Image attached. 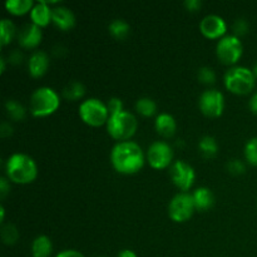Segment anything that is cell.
I'll return each instance as SVG.
<instances>
[{"label": "cell", "mask_w": 257, "mask_h": 257, "mask_svg": "<svg viewBox=\"0 0 257 257\" xmlns=\"http://www.w3.org/2000/svg\"><path fill=\"white\" fill-rule=\"evenodd\" d=\"M110 163L117 172L136 173L145 165V152L135 141H120L112 147Z\"/></svg>", "instance_id": "cell-1"}, {"label": "cell", "mask_w": 257, "mask_h": 257, "mask_svg": "<svg viewBox=\"0 0 257 257\" xmlns=\"http://www.w3.org/2000/svg\"><path fill=\"white\" fill-rule=\"evenodd\" d=\"M7 177L15 183H30L37 178L38 165L34 158L23 152L13 153L5 162Z\"/></svg>", "instance_id": "cell-2"}, {"label": "cell", "mask_w": 257, "mask_h": 257, "mask_svg": "<svg viewBox=\"0 0 257 257\" xmlns=\"http://www.w3.org/2000/svg\"><path fill=\"white\" fill-rule=\"evenodd\" d=\"M60 104V97L52 87H39L33 90L29 99L30 113L35 117H45L58 109Z\"/></svg>", "instance_id": "cell-3"}, {"label": "cell", "mask_w": 257, "mask_h": 257, "mask_svg": "<svg viewBox=\"0 0 257 257\" xmlns=\"http://www.w3.org/2000/svg\"><path fill=\"white\" fill-rule=\"evenodd\" d=\"M225 87L236 94H247L253 89L256 77L252 69L243 65H233L226 70L223 75Z\"/></svg>", "instance_id": "cell-4"}, {"label": "cell", "mask_w": 257, "mask_h": 257, "mask_svg": "<svg viewBox=\"0 0 257 257\" xmlns=\"http://www.w3.org/2000/svg\"><path fill=\"white\" fill-rule=\"evenodd\" d=\"M107 131L114 140L128 141L136 133L138 120L130 110H122L115 114H110L107 120Z\"/></svg>", "instance_id": "cell-5"}, {"label": "cell", "mask_w": 257, "mask_h": 257, "mask_svg": "<svg viewBox=\"0 0 257 257\" xmlns=\"http://www.w3.org/2000/svg\"><path fill=\"white\" fill-rule=\"evenodd\" d=\"M78 112H79V117L82 118L83 122L93 125V127H98V125H102L103 123H107L108 118H109L107 103L94 97L83 100L79 104Z\"/></svg>", "instance_id": "cell-6"}, {"label": "cell", "mask_w": 257, "mask_h": 257, "mask_svg": "<svg viewBox=\"0 0 257 257\" xmlns=\"http://www.w3.org/2000/svg\"><path fill=\"white\" fill-rule=\"evenodd\" d=\"M242 43L235 34H226L220 38L216 45L217 58L225 64H235L242 55Z\"/></svg>", "instance_id": "cell-7"}, {"label": "cell", "mask_w": 257, "mask_h": 257, "mask_svg": "<svg viewBox=\"0 0 257 257\" xmlns=\"http://www.w3.org/2000/svg\"><path fill=\"white\" fill-rule=\"evenodd\" d=\"M196 210L192 193L178 192L172 197L168 205V215L175 222H185Z\"/></svg>", "instance_id": "cell-8"}, {"label": "cell", "mask_w": 257, "mask_h": 257, "mask_svg": "<svg viewBox=\"0 0 257 257\" xmlns=\"http://www.w3.org/2000/svg\"><path fill=\"white\" fill-rule=\"evenodd\" d=\"M198 105L201 112L207 117H218L225 109V97L216 88H208L201 93Z\"/></svg>", "instance_id": "cell-9"}, {"label": "cell", "mask_w": 257, "mask_h": 257, "mask_svg": "<svg viewBox=\"0 0 257 257\" xmlns=\"http://www.w3.org/2000/svg\"><path fill=\"white\" fill-rule=\"evenodd\" d=\"M173 150L165 141H155L147 150V161L153 168H166L172 165Z\"/></svg>", "instance_id": "cell-10"}, {"label": "cell", "mask_w": 257, "mask_h": 257, "mask_svg": "<svg viewBox=\"0 0 257 257\" xmlns=\"http://www.w3.org/2000/svg\"><path fill=\"white\" fill-rule=\"evenodd\" d=\"M170 175L173 183L183 192L191 188L196 180V171L192 166L183 160H177L171 165Z\"/></svg>", "instance_id": "cell-11"}, {"label": "cell", "mask_w": 257, "mask_h": 257, "mask_svg": "<svg viewBox=\"0 0 257 257\" xmlns=\"http://www.w3.org/2000/svg\"><path fill=\"white\" fill-rule=\"evenodd\" d=\"M200 30L205 37L210 38V39L222 38L223 35H226L225 33L227 30V23L221 15L208 14L201 20Z\"/></svg>", "instance_id": "cell-12"}, {"label": "cell", "mask_w": 257, "mask_h": 257, "mask_svg": "<svg viewBox=\"0 0 257 257\" xmlns=\"http://www.w3.org/2000/svg\"><path fill=\"white\" fill-rule=\"evenodd\" d=\"M18 42L23 48H35L40 44L43 38L42 28L38 27L34 23H28L20 28L19 33L17 35Z\"/></svg>", "instance_id": "cell-13"}, {"label": "cell", "mask_w": 257, "mask_h": 257, "mask_svg": "<svg viewBox=\"0 0 257 257\" xmlns=\"http://www.w3.org/2000/svg\"><path fill=\"white\" fill-rule=\"evenodd\" d=\"M49 55L44 50H35L28 59V70L32 77L39 78L45 74L49 68Z\"/></svg>", "instance_id": "cell-14"}, {"label": "cell", "mask_w": 257, "mask_h": 257, "mask_svg": "<svg viewBox=\"0 0 257 257\" xmlns=\"http://www.w3.org/2000/svg\"><path fill=\"white\" fill-rule=\"evenodd\" d=\"M52 22L62 30H69L75 25V15L72 9L58 5L52 8Z\"/></svg>", "instance_id": "cell-15"}, {"label": "cell", "mask_w": 257, "mask_h": 257, "mask_svg": "<svg viewBox=\"0 0 257 257\" xmlns=\"http://www.w3.org/2000/svg\"><path fill=\"white\" fill-rule=\"evenodd\" d=\"M30 19H32V23L40 28L49 24L52 22V8L49 7V2L39 0L35 3L34 7L30 10Z\"/></svg>", "instance_id": "cell-16"}, {"label": "cell", "mask_w": 257, "mask_h": 257, "mask_svg": "<svg viewBox=\"0 0 257 257\" xmlns=\"http://www.w3.org/2000/svg\"><path fill=\"white\" fill-rule=\"evenodd\" d=\"M156 131L160 133L162 137H172L175 135L176 130H177V122H176L175 117L171 113L161 112L157 114L155 120Z\"/></svg>", "instance_id": "cell-17"}, {"label": "cell", "mask_w": 257, "mask_h": 257, "mask_svg": "<svg viewBox=\"0 0 257 257\" xmlns=\"http://www.w3.org/2000/svg\"><path fill=\"white\" fill-rule=\"evenodd\" d=\"M196 210L207 211L215 203V196L208 187H198L192 192Z\"/></svg>", "instance_id": "cell-18"}, {"label": "cell", "mask_w": 257, "mask_h": 257, "mask_svg": "<svg viewBox=\"0 0 257 257\" xmlns=\"http://www.w3.org/2000/svg\"><path fill=\"white\" fill-rule=\"evenodd\" d=\"M53 250L52 240L47 235H38L32 242L33 257H49Z\"/></svg>", "instance_id": "cell-19"}, {"label": "cell", "mask_w": 257, "mask_h": 257, "mask_svg": "<svg viewBox=\"0 0 257 257\" xmlns=\"http://www.w3.org/2000/svg\"><path fill=\"white\" fill-rule=\"evenodd\" d=\"M63 97L68 100H78L85 94V85L79 80H70L63 88Z\"/></svg>", "instance_id": "cell-20"}, {"label": "cell", "mask_w": 257, "mask_h": 257, "mask_svg": "<svg viewBox=\"0 0 257 257\" xmlns=\"http://www.w3.org/2000/svg\"><path fill=\"white\" fill-rule=\"evenodd\" d=\"M198 150L201 155L206 158H211L216 156L218 151V143L215 137L212 136H203L198 141Z\"/></svg>", "instance_id": "cell-21"}, {"label": "cell", "mask_w": 257, "mask_h": 257, "mask_svg": "<svg viewBox=\"0 0 257 257\" xmlns=\"http://www.w3.org/2000/svg\"><path fill=\"white\" fill-rule=\"evenodd\" d=\"M108 30H109L110 34L115 38V39H124V38L128 37L131 32V25L125 22L124 19H120V18H117V19H113L112 22L108 25Z\"/></svg>", "instance_id": "cell-22"}, {"label": "cell", "mask_w": 257, "mask_h": 257, "mask_svg": "<svg viewBox=\"0 0 257 257\" xmlns=\"http://www.w3.org/2000/svg\"><path fill=\"white\" fill-rule=\"evenodd\" d=\"M5 110L10 119L13 120H23L27 117V109L24 105L17 99H8L5 100Z\"/></svg>", "instance_id": "cell-23"}, {"label": "cell", "mask_w": 257, "mask_h": 257, "mask_svg": "<svg viewBox=\"0 0 257 257\" xmlns=\"http://www.w3.org/2000/svg\"><path fill=\"white\" fill-rule=\"evenodd\" d=\"M33 7H34L33 0H7L5 3V8L8 12L14 15L25 14V13L30 12Z\"/></svg>", "instance_id": "cell-24"}, {"label": "cell", "mask_w": 257, "mask_h": 257, "mask_svg": "<svg viewBox=\"0 0 257 257\" xmlns=\"http://www.w3.org/2000/svg\"><path fill=\"white\" fill-rule=\"evenodd\" d=\"M15 35H18L17 28H15L14 23L10 19L3 18L0 22V37H2V45H7L14 39Z\"/></svg>", "instance_id": "cell-25"}, {"label": "cell", "mask_w": 257, "mask_h": 257, "mask_svg": "<svg viewBox=\"0 0 257 257\" xmlns=\"http://www.w3.org/2000/svg\"><path fill=\"white\" fill-rule=\"evenodd\" d=\"M136 110L145 117H151L157 112V103L150 97H141L136 102Z\"/></svg>", "instance_id": "cell-26"}, {"label": "cell", "mask_w": 257, "mask_h": 257, "mask_svg": "<svg viewBox=\"0 0 257 257\" xmlns=\"http://www.w3.org/2000/svg\"><path fill=\"white\" fill-rule=\"evenodd\" d=\"M0 235H2L3 242L7 243V245H14L19 238V231H18L17 226L13 225V223H4L2 226Z\"/></svg>", "instance_id": "cell-27"}, {"label": "cell", "mask_w": 257, "mask_h": 257, "mask_svg": "<svg viewBox=\"0 0 257 257\" xmlns=\"http://www.w3.org/2000/svg\"><path fill=\"white\" fill-rule=\"evenodd\" d=\"M245 158L252 166H257V137H252L246 142L243 148Z\"/></svg>", "instance_id": "cell-28"}, {"label": "cell", "mask_w": 257, "mask_h": 257, "mask_svg": "<svg viewBox=\"0 0 257 257\" xmlns=\"http://www.w3.org/2000/svg\"><path fill=\"white\" fill-rule=\"evenodd\" d=\"M197 78L203 84H213L216 82V73L211 67H201L197 72Z\"/></svg>", "instance_id": "cell-29"}, {"label": "cell", "mask_w": 257, "mask_h": 257, "mask_svg": "<svg viewBox=\"0 0 257 257\" xmlns=\"http://www.w3.org/2000/svg\"><path fill=\"white\" fill-rule=\"evenodd\" d=\"M226 168L230 173L232 175H241L246 171L245 163L241 160H237V158H233V160H230L227 163H226Z\"/></svg>", "instance_id": "cell-30"}, {"label": "cell", "mask_w": 257, "mask_h": 257, "mask_svg": "<svg viewBox=\"0 0 257 257\" xmlns=\"http://www.w3.org/2000/svg\"><path fill=\"white\" fill-rule=\"evenodd\" d=\"M107 107H108V110H109V115L115 114V113H119V112H122V110H124L122 99L118 97L109 98L107 102Z\"/></svg>", "instance_id": "cell-31"}, {"label": "cell", "mask_w": 257, "mask_h": 257, "mask_svg": "<svg viewBox=\"0 0 257 257\" xmlns=\"http://www.w3.org/2000/svg\"><path fill=\"white\" fill-rule=\"evenodd\" d=\"M248 32V22L245 18H238L233 23V34L236 37L238 35H243Z\"/></svg>", "instance_id": "cell-32"}, {"label": "cell", "mask_w": 257, "mask_h": 257, "mask_svg": "<svg viewBox=\"0 0 257 257\" xmlns=\"http://www.w3.org/2000/svg\"><path fill=\"white\" fill-rule=\"evenodd\" d=\"M9 178L8 177H4V176H2L0 177V197L4 198L5 196L9 193L10 191V183H9Z\"/></svg>", "instance_id": "cell-33"}, {"label": "cell", "mask_w": 257, "mask_h": 257, "mask_svg": "<svg viewBox=\"0 0 257 257\" xmlns=\"http://www.w3.org/2000/svg\"><path fill=\"white\" fill-rule=\"evenodd\" d=\"M7 60H9V63H13V64H19L23 60V54L18 49H14L8 54Z\"/></svg>", "instance_id": "cell-34"}, {"label": "cell", "mask_w": 257, "mask_h": 257, "mask_svg": "<svg viewBox=\"0 0 257 257\" xmlns=\"http://www.w3.org/2000/svg\"><path fill=\"white\" fill-rule=\"evenodd\" d=\"M55 257H85L80 251L73 250V248H68V250L60 251L59 253H57Z\"/></svg>", "instance_id": "cell-35"}, {"label": "cell", "mask_w": 257, "mask_h": 257, "mask_svg": "<svg viewBox=\"0 0 257 257\" xmlns=\"http://www.w3.org/2000/svg\"><path fill=\"white\" fill-rule=\"evenodd\" d=\"M13 133V125L10 124L9 122H7V120H4V122L2 123V125H0V136L2 137H8V136H10Z\"/></svg>", "instance_id": "cell-36"}, {"label": "cell", "mask_w": 257, "mask_h": 257, "mask_svg": "<svg viewBox=\"0 0 257 257\" xmlns=\"http://www.w3.org/2000/svg\"><path fill=\"white\" fill-rule=\"evenodd\" d=\"M185 7L187 8L190 12H196L202 7V2L201 0H186Z\"/></svg>", "instance_id": "cell-37"}, {"label": "cell", "mask_w": 257, "mask_h": 257, "mask_svg": "<svg viewBox=\"0 0 257 257\" xmlns=\"http://www.w3.org/2000/svg\"><path fill=\"white\" fill-rule=\"evenodd\" d=\"M248 107H250L251 112L257 114V92H255L251 95L250 100H248Z\"/></svg>", "instance_id": "cell-38"}, {"label": "cell", "mask_w": 257, "mask_h": 257, "mask_svg": "<svg viewBox=\"0 0 257 257\" xmlns=\"http://www.w3.org/2000/svg\"><path fill=\"white\" fill-rule=\"evenodd\" d=\"M117 257H138V256H137V253H136L133 250H130V248H124V250H122L119 253H118Z\"/></svg>", "instance_id": "cell-39"}, {"label": "cell", "mask_w": 257, "mask_h": 257, "mask_svg": "<svg viewBox=\"0 0 257 257\" xmlns=\"http://www.w3.org/2000/svg\"><path fill=\"white\" fill-rule=\"evenodd\" d=\"M5 62H7V59H5L4 57L0 58V65H2V67H0V72L2 73L5 70Z\"/></svg>", "instance_id": "cell-40"}, {"label": "cell", "mask_w": 257, "mask_h": 257, "mask_svg": "<svg viewBox=\"0 0 257 257\" xmlns=\"http://www.w3.org/2000/svg\"><path fill=\"white\" fill-rule=\"evenodd\" d=\"M4 218H5V208L4 206H0V220H2V222H4Z\"/></svg>", "instance_id": "cell-41"}, {"label": "cell", "mask_w": 257, "mask_h": 257, "mask_svg": "<svg viewBox=\"0 0 257 257\" xmlns=\"http://www.w3.org/2000/svg\"><path fill=\"white\" fill-rule=\"evenodd\" d=\"M252 72H253V74H255V77L257 78V62L255 63V64H253V68H252Z\"/></svg>", "instance_id": "cell-42"}, {"label": "cell", "mask_w": 257, "mask_h": 257, "mask_svg": "<svg viewBox=\"0 0 257 257\" xmlns=\"http://www.w3.org/2000/svg\"><path fill=\"white\" fill-rule=\"evenodd\" d=\"M98 257H107V256H98Z\"/></svg>", "instance_id": "cell-43"}]
</instances>
